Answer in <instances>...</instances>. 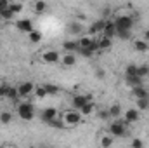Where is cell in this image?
Listing matches in <instances>:
<instances>
[{
    "label": "cell",
    "instance_id": "1",
    "mask_svg": "<svg viewBox=\"0 0 149 148\" xmlns=\"http://www.w3.org/2000/svg\"><path fill=\"white\" fill-rule=\"evenodd\" d=\"M113 23H114L116 33H118V32H132V28H134V19H132L130 16H125V14L118 16Z\"/></svg>",
    "mask_w": 149,
    "mask_h": 148
},
{
    "label": "cell",
    "instance_id": "2",
    "mask_svg": "<svg viewBox=\"0 0 149 148\" xmlns=\"http://www.w3.org/2000/svg\"><path fill=\"white\" fill-rule=\"evenodd\" d=\"M17 115H19V118L24 120V122L33 120V117H35V108H33V105H31V103H19V106H17Z\"/></svg>",
    "mask_w": 149,
    "mask_h": 148
},
{
    "label": "cell",
    "instance_id": "3",
    "mask_svg": "<svg viewBox=\"0 0 149 148\" xmlns=\"http://www.w3.org/2000/svg\"><path fill=\"white\" fill-rule=\"evenodd\" d=\"M127 122L125 120H114L111 125H109V132H111L113 138H121V136H125V132H127Z\"/></svg>",
    "mask_w": 149,
    "mask_h": 148
},
{
    "label": "cell",
    "instance_id": "4",
    "mask_svg": "<svg viewBox=\"0 0 149 148\" xmlns=\"http://www.w3.org/2000/svg\"><path fill=\"white\" fill-rule=\"evenodd\" d=\"M63 122H64V125H78L80 122H81V113L76 110H66L64 111V115H63Z\"/></svg>",
    "mask_w": 149,
    "mask_h": 148
},
{
    "label": "cell",
    "instance_id": "5",
    "mask_svg": "<svg viewBox=\"0 0 149 148\" xmlns=\"http://www.w3.org/2000/svg\"><path fill=\"white\" fill-rule=\"evenodd\" d=\"M90 94H74L73 99H71V105H73V110H81L87 103H90Z\"/></svg>",
    "mask_w": 149,
    "mask_h": 148
},
{
    "label": "cell",
    "instance_id": "6",
    "mask_svg": "<svg viewBox=\"0 0 149 148\" xmlns=\"http://www.w3.org/2000/svg\"><path fill=\"white\" fill-rule=\"evenodd\" d=\"M33 91H35V84L33 82H21L17 85V92H19L21 98H26V96L33 94Z\"/></svg>",
    "mask_w": 149,
    "mask_h": 148
},
{
    "label": "cell",
    "instance_id": "7",
    "mask_svg": "<svg viewBox=\"0 0 149 148\" xmlns=\"http://www.w3.org/2000/svg\"><path fill=\"white\" fill-rule=\"evenodd\" d=\"M61 59V54L57 51H45L42 54V61L43 63H57Z\"/></svg>",
    "mask_w": 149,
    "mask_h": 148
},
{
    "label": "cell",
    "instance_id": "8",
    "mask_svg": "<svg viewBox=\"0 0 149 148\" xmlns=\"http://www.w3.org/2000/svg\"><path fill=\"white\" fill-rule=\"evenodd\" d=\"M104 26H106V21H104V19H99V21H95V23H92V25H90L88 33H90V35L102 33V32H104Z\"/></svg>",
    "mask_w": 149,
    "mask_h": 148
},
{
    "label": "cell",
    "instance_id": "9",
    "mask_svg": "<svg viewBox=\"0 0 149 148\" xmlns=\"http://www.w3.org/2000/svg\"><path fill=\"white\" fill-rule=\"evenodd\" d=\"M59 115H57V110L56 108H52V106H49V108H45V110L42 111V120L43 122H50V120H54V118H57Z\"/></svg>",
    "mask_w": 149,
    "mask_h": 148
},
{
    "label": "cell",
    "instance_id": "10",
    "mask_svg": "<svg viewBox=\"0 0 149 148\" xmlns=\"http://www.w3.org/2000/svg\"><path fill=\"white\" fill-rule=\"evenodd\" d=\"M139 120V110L137 108H128L125 111V122L127 124H134Z\"/></svg>",
    "mask_w": 149,
    "mask_h": 148
},
{
    "label": "cell",
    "instance_id": "11",
    "mask_svg": "<svg viewBox=\"0 0 149 148\" xmlns=\"http://www.w3.org/2000/svg\"><path fill=\"white\" fill-rule=\"evenodd\" d=\"M16 26H17L21 32H26V33H31V32H33V23H31L30 19H19V21L16 23Z\"/></svg>",
    "mask_w": 149,
    "mask_h": 148
},
{
    "label": "cell",
    "instance_id": "12",
    "mask_svg": "<svg viewBox=\"0 0 149 148\" xmlns=\"http://www.w3.org/2000/svg\"><path fill=\"white\" fill-rule=\"evenodd\" d=\"M61 63H63L66 68H70V66H74V65H76V56H74L73 52H66V54L61 58Z\"/></svg>",
    "mask_w": 149,
    "mask_h": 148
},
{
    "label": "cell",
    "instance_id": "13",
    "mask_svg": "<svg viewBox=\"0 0 149 148\" xmlns=\"http://www.w3.org/2000/svg\"><path fill=\"white\" fill-rule=\"evenodd\" d=\"M132 96L135 98V99H142V98H149V91L144 87V85H141V87H135V89H132Z\"/></svg>",
    "mask_w": 149,
    "mask_h": 148
},
{
    "label": "cell",
    "instance_id": "14",
    "mask_svg": "<svg viewBox=\"0 0 149 148\" xmlns=\"http://www.w3.org/2000/svg\"><path fill=\"white\" fill-rule=\"evenodd\" d=\"M127 84H128V87H130V89H135V87L144 85V80H142L141 77L134 75V77H127Z\"/></svg>",
    "mask_w": 149,
    "mask_h": 148
},
{
    "label": "cell",
    "instance_id": "15",
    "mask_svg": "<svg viewBox=\"0 0 149 148\" xmlns=\"http://www.w3.org/2000/svg\"><path fill=\"white\" fill-rule=\"evenodd\" d=\"M63 47H64V51H66V52H73V54L80 49L78 40H66V42L63 44Z\"/></svg>",
    "mask_w": 149,
    "mask_h": 148
},
{
    "label": "cell",
    "instance_id": "16",
    "mask_svg": "<svg viewBox=\"0 0 149 148\" xmlns=\"http://www.w3.org/2000/svg\"><path fill=\"white\" fill-rule=\"evenodd\" d=\"M102 35L108 37V38H111L113 35H116V28H114V23H113V21H106V26H104Z\"/></svg>",
    "mask_w": 149,
    "mask_h": 148
},
{
    "label": "cell",
    "instance_id": "17",
    "mask_svg": "<svg viewBox=\"0 0 149 148\" xmlns=\"http://www.w3.org/2000/svg\"><path fill=\"white\" fill-rule=\"evenodd\" d=\"M97 44H99V51H106V49H109L111 47V38H108V37H102L101 38H97Z\"/></svg>",
    "mask_w": 149,
    "mask_h": 148
},
{
    "label": "cell",
    "instance_id": "18",
    "mask_svg": "<svg viewBox=\"0 0 149 148\" xmlns=\"http://www.w3.org/2000/svg\"><path fill=\"white\" fill-rule=\"evenodd\" d=\"M94 40H95V38H92L90 35H85V37H81L78 40V45H80V49H88Z\"/></svg>",
    "mask_w": 149,
    "mask_h": 148
},
{
    "label": "cell",
    "instance_id": "19",
    "mask_svg": "<svg viewBox=\"0 0 149 148\" xmlns=\"http://www.w3.org/2000/svg\"><path fill=\"white\" fill-rule=\"evenodd\" d=\"M108 110H109V117H113L114 120H118V118H120V115H121V106H120L118 103L111 105V106H109Z\"/></svg>",
    "mask_w": 149,
    "mask_h": 148
},
{
    "label": "cell",
    "instance_id": "20",
    "mask_svg": "<svg viewBox=\"0 0 149 148\" xmlns=\"http://www.w3.org/2000/svg\"><path fill=\"white\" fill-rule=\"evenodd\" d=\"M134 47L139 52H146L148 51V42H144V40H134Z\"/></svg>",
    "mask_w": 149,
    "mask_h": 148
},
{
    "label": "cell",
    "instance_id": "21",
    "mask_svg": "<svg viewBox=\"0 0 149 148\" xmlns=\"http://www.w3.org/2000/svg\"><path fill=\"white\" fill-rule=\"evenodd\" d=\"M148 108H149V98L137 99V110H139V111H146Z\"/></svg>",
    "mask_w": 149,
    "mask_h": 148
},
{
    "label": "cell",
    "instance_id": "22",
    "mask_svg": "<svg viewBox=\"0 0 149 148\" xmlns=\"http://www.w3.org/2000/svg\"><path fill=\"white\" fill-rule=\"evenodd\" d=\"M43 89H45L47 96H49V94H57V92H59V87L54 85V84H43Z\"/></svg>",
    "mask_w": 149,
    "mask_h": 148
},
{
    "label": "cell",
    "instance_id": "23",
    "mask_svg": "<svg viewBox=\"0 0 149 148\" xmlns=\"http://www.w3.org/2000/svg\"><path fill=\"white\" fill-rule=\"evenodd\" d=\"M0 122L5 124V125L10 124V122H12V113H10V111H2V113H0Z\"/></svg>",
    "mask_w": 149,
    "mask_h": 148
},
{
    "label": "cell",
    "instance_id": "24",
    "mask_svg": "<svg viewBox=\"0 0 149 148\" xmlns=\"http://www.w3.org/2000/svg\"><path fill=\"white\" fill-rule=\"evenodd\" d=\"M137 77H141L142 80H144V77H149V66H148V65L137 66Z\"/></svg>",
    "mask_w": 149,
    "mask_h": 148
},
{
    "label": "cell",
    "instance_id": "25",
    "mask_svg": "<svg viewBox=\"0 0 149 148\" xmlns=\"http://www.w3.org/2000/svg\"><path fill=\"white\" fill-rule=\"evenodd\" d=\"M111 145H113V136L104 134V136L101 138V148H109Z\"/></svg>",
    "mask_w": 149,
    "mask_h": 148
},
{
    "label": "cell",
    "instance_id": "26",
    "mask_svg": "<svg viewBox=\"0 0 149 148\" xmlns=\"http://www.w3.org/2000/svg\"><path fill=\"white\" fill-rule=\"evenodd\" d=\"M33 9H35V12H37V14H42V12L47 9V4H45V2H42V0H38V2H35Z\"/></svg>",
    "mask_w": 149,
    "mask_h": 148
},
{
    "label": "cell",
    "instance_id": "27",
    "mask_svg": "<svg viewBox=\"0 0 149 148\" xmlns=\"http://www.w3.org/2000/svg\"><path fill=\"white\" fill-rule=\"evenodd\" d=\"M7 98H9V99H12V101H16V99L19 98L17 87H12V85H10V89H9V92H7Z\"/></svg>",
    "mask_w": 149,
    "mask_h": 148
},
{
    "label": "cell",
    "instance_id": "28",
    "mask_svg": "<svg viewBox=\"0 0 149 148\" xmlns=\"http://www.w3.org/2000/svg\"><path fill=\"white\" fill-rule=\"evenodd\" d=\"M50 127H56V129H61V127H64V122H63V118H54V120H50V122H47Z\"/></svg>",
    "mask_w": 149,
    "mask_h": 148
},
{
    "label": "cell",
    "instance_id": "29",
    "mask_svg": "<svg viewBox=\"0 0 149 148\" xmlns=\"http://www.w3.org/2000/svg\"><path fill=\"white\" fill-rule=\"evenodd\" d=\"M68 28H70V32H71V33H74V35L81 33V30H83V26H81L80 23H71V25H70Z\"/></svg>",
    "mask_w": 149,
    "mask_h": 148
},
{
    "label": "cell",
    "instance_id": "30",
    "mask_svg": "<svg viewBox=\"0 0 149 148\" xmlns=\"http://www.w3.org/2000/svg\"><path fill=\"white\" fill-rule=\"evenodd\" d=\"M94 110H95L94 103H87V105L80 110V113H83V115H90V113H94Z\"/></svg>",
    "mask_w": 149,
    "mask_h": 148
},
{
    "label": "cell",
    "instance_id": "31",
    "mask_svg": "<svg viewBox=\"0 0 149 148\" xmlns=\"http://www.w3.org/2000/svg\"><path fill=\"white\" fill-rule=\"evenodd\" d=\"M9 9H10L14 14H17V12H21V11H23V4H19V2H10Z\"/></svg>",
    "mask_w": 149,
    "mask_h": 148
},
{
    "label": "cell",
    "instance_id": "32",
    "mask_svg": "<svg viewBox=\"0 0 149 148\" xmlns=\"http://www.w3.org/2000/svg\"><path fill=\"white\" fill-rule=\"evenodd\" d=\"M0 18L9 21V19H12V18H14V12H12L10 9H3V11H0Z\"/></svg>",
    "mask_w": 149,
    "mask_h": 148
},
{
    "label": "cell",
    "instance_id": "33",
    "mask_svg": "<svg viewBox=\"0 0 149 148\" xmlns=\"http://www.w3.org/2000/svg\"><path fill=\"white\" fill-rule=\"evenodd\" d=\"M9 89H10V85H9V84H0V99L7 98V92H9Z\"/></svg>",
    "mask_w": 149,
    "mask_h": 148
},
{
    "label": "cell",
    "instance_id": "34",
    "mask_svg": "<svg viewBox=\"0 0 149 148\" xmlns=\"http://www.w3.org/2000/svg\"><path fill=\"white\" fill-rule=\"evenodd\" d=\"M125 73H127V77H134V75H137V65H128L127 70H125Z\"/></svg>",
    "mask_w": 149,
    "mask_h": 148
},
{
    "label": "cell",
    "instance_id": "35",
    "mask_svg": "<svg viewBox=\"0 0 149 148\" xmlns=\"http://www.w3.org/2000/svg\"><path fill=\"white\" fill-rule=\"evenodd\" d=\"M130 148H144V141L141 138H134L130 143Z\"/></svg>",
    "mask_w": 149,
    "mask_h": 148
},
{
    "label": "cell",
    "instance_id": "36",
    "mask_svg": "<svg viewBox=\"0 0 149 148\" xmlns=\"http://www.w3.org/2000/svg\"><path fill=\"white\" fill-rule=\"evenodd\" d=\"M28 35H30V40H31V42H40V40H42V33L37 32V30H33V32L28 33Z\"/></svg>",
    "mask_w": 149,
    "mask_h": 148
},
{
    "label": "cell",
    "instance_id": "37",
    "mask_svg": "<svg viewBox=\"0 0 149 148\" xmlns=\"http://www.w3.org/2000/svg\"><path fill=\"white\" fill-rule=\"evenodd\" d=\"M116 37L121 38V40H130L132 38V32H118Z\"/></svg>",
    "mask_w": 149,
    "mask_h": 148
},
{
    "label": "cell",
    "instance_id": "38",
    "mask_svg": "<svg viewBox=\"0 0 149 148\" xmlns=\"http://www.w3.org/2000/svg\"><path fill=\"white\" fill-rule=\"evenodd\" d=\"M35 96H37V98H45V96H47V92H45L43 85H40V87H35Z\"/></svg>",
    "mask_w": 149,
    "mask_h": 148
},
{
    "label": "cell",
    "instance_id": "39",
    "mask_svg": "<svg viewBox=\"0 0 149 148\" xmlns=\"http://www.w3.org/2000/svg\"><path fill=\"white\" fill-rule=\"evenodd\" d=\"M97 117H99L101 120H108V118H109V110H101L97 113Z\"/></svg>",
    "mask_w": 149,
    "mask_h": 148
},
{
    "label": "cell",
    "instance_id": "40",
    "mask_svg": "<svg viewBox=\"0 0 149 148\" xmlns=\"http://www.w3.org/2000/svg\"><path fill=\"white\" fill-rule=\"evenodd\" d=\"M78 52H80L81 56H85V58H90V56L94 54V52H92L90 49H78Z\"/></svg>",
    "mask_w": 149,
    "mask_h": 148
},
{
    "label": "cell",
    "instance_id": "41",
    "mask_svg": "<svg viewBox=\"0 0 149 148\" xmlns=\"http://www.w3.org/2000/svg\"><path fill=\"white\" fill-rule=\"evenodd\" d=\"M9 5H10V2H9V0H0V11L9 9Z\"/></svg>",
    "mask_w": 149,
    "mask_h": 148
},
{
    "label": "cell",
    "instance_id": "42",
    "mask_svg": "<svg viewBox=\"0 0 149 148\" xmlns=\"http://www.w3.org/2000/svg\"><path fill=\"white\" fill-rule=\"evenodd\" d=\"M144 42H149V30L144 32Z\"/></svg>",
    "mask_w": 149,
    "mask_h": 148
},
{
    "label": "cell",
    "instance_id": "43",
    "mask_svg": "<svg viewBox=\"0 0 149 148\" xmlns=\"http://www.w3.org/2000/svg\"><path fill=\"white\" fill-rule=\"evenodd\" d=\"M97 78H102V77H104V72H102V70H97Z\"/></svg>",
    "mask_w": 149,
    "mask_h": 148
},
{
    "label": "cell",
    "instance_id": "44",
    "mask_svg": "<svg viewBox=\"0 0 149 148\" xmlns=\"http://www.w3.org/2000/svg\"><path fill=\"white\" fill-rule=\"evenodd\" d=\"M0 19H2V18H0Z\"/></svg>",
    "mask_w": 149,
    "mask_h": 148
}]
</instances>
